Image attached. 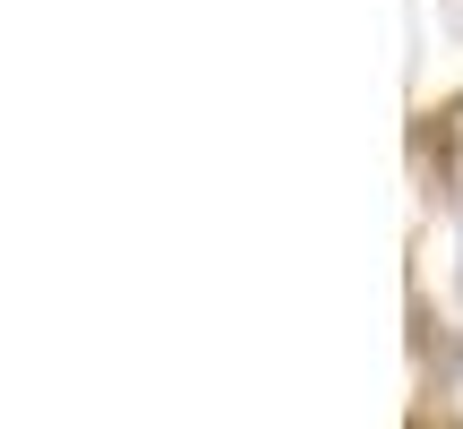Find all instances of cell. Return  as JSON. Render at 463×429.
<instances>
[{
	"mask_svg": "<svg viewBox=\"0 0 463 429\" xmlns=\"http://www.w3.org/2000/svg\"><path fill=\"white\" fill-rule=\"evenodd\" d=\"M455 283H463V232H455Z\"/></svg>",
	"mask_w": 463,
	"mask_h": 429,
	"instance_id": "1",
	"label": "cell"
}]
</instances>
